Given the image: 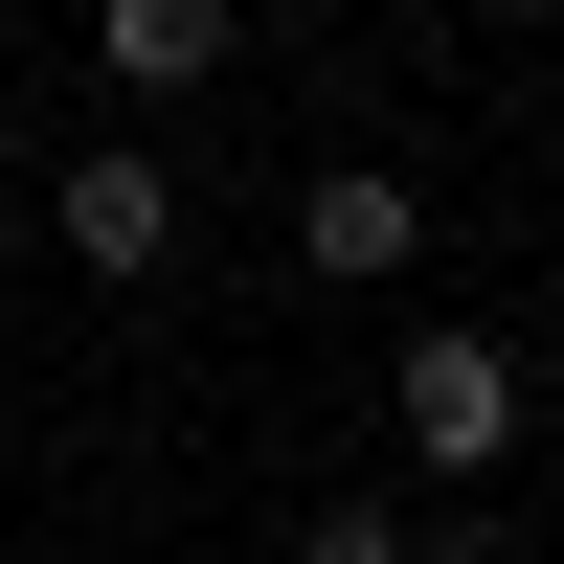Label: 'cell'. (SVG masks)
I'll use <instances>...</instances> for the list:
<instances>
[{
  "label": "cell",
  "mask_w": 564,
  "mask_h": 564,
  "mask_svg": "<svg viewBox=\"0 0 564 564\" xmlns=\"http://www.w3.org/2000/svg\"><path fill=\"white\" fill-rule=\"evenodd\" d=\"M384 430L430 452L452 497H475L497 452H520V339H497V316H406V361H384Z\"/></svg>",
  "instance_id": "6da1fadb"
},
{
  "label": "cell",
  "mask_w": 564,
  "mask_h": 564,
  "mask_svg": "<svg viewBox=\"0 0 564 564\" xmlns=\"http://www.w3.org/2000/svg\"><path fill=\"white\" fill-rule=\"evenodd\" d=\"M23 226H45V249H68V271H113V294H159V271H181V181L135 159V135H90V159L45 181Z\"/></svg>",
  "instance_id": "7a4b0ae2"
},
{
  "label": "cell",
  "mask_w": 564,
  "mask_h": 564,
  "mask_svg": "<svg viewBox=\"0 0 564 564\" xmlns=\"http://www.w3.org/2000/svg\"><path fill=\"white\" fill-rule=\"evenodd\" d=\"M294 271H316V294H384V271H430V204H406L384 159H339V181L294 204Z\"/></svg>",
  "instance_id": "3957f363"
},
{
  "label": "cell",
  "mask_w": 564,
  "mask_h": 564,
  "mask_svg": "<svg viewBox=\"0 0 564 564\" xmlns=\"http://www.w3.org/2000/svg\"><path fill=\"white\" fill-rule=\"evenodd\" d=\"M226 45H249V0H90V68L113 90H226Z\"/></svg>",
  "instance_id": "277c9868"
},
{
  "label": "cell",
  "mask_w": 564,
  "mask_h": 564,
  "mask_svg": "<svg viewBox=\"0 0 564 564\" xmlns=\"http://www.w3.org/2000/svg\"><path fill=\"white\" fill-rule=\"evenodd\" d=\"M294 564H430V520H406V497H316Z\"/></svg>",
  "instance_id": "5b68a950"
},
{
  "label": "cell",
  "mask_w": 564,
  "mask_h": 564,
  "mask_svg": "<svg viewBox=\"0 0 564 564\" xmlns=\"http://www.w3.org/2000/svg\"><path fill=\"white\" fill-rule=\"evenodd\" d=\"M0 271H23V181H0Z\"/></svg>",
  "instance_id": "8992f818"
}]
</instances>
